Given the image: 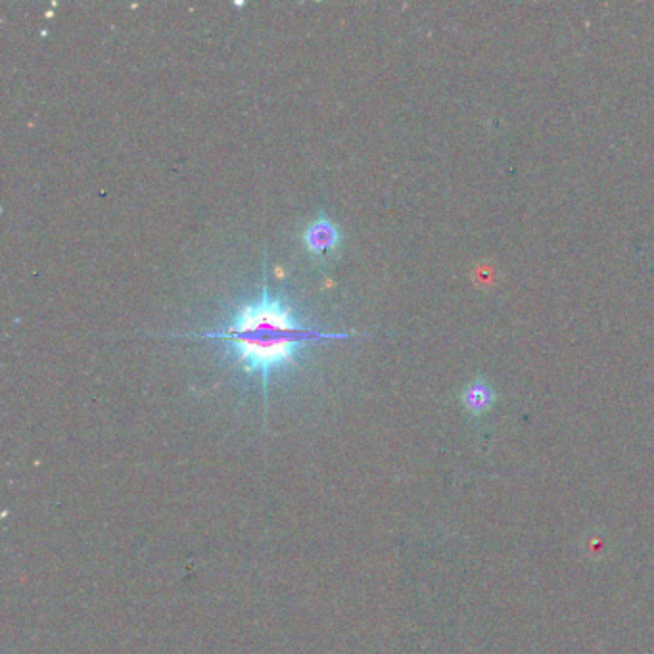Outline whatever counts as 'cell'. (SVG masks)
<instances>
[{"label":"cell","instance_id":"cell-1","mask_svg":"<svg viewBox=\"0 0 654 654\" xmlns=\"http://www.w3.org/2000/svg\"><path fill=\"white\" fill-rule=\"evenodd\" d=\"M196 336L202 340H221L231 344L238 367L250 376L261 378L265 398L271 373L294 365L302 344L350 338L346 332L334 334L304 327L296 319L290 305L271 296L267 279L256 302L242 305L234 313L231 327L223 332H206Z\"/></svg>","mask_w":654,"mask_h":654},{"label":"cell","instance_id":"cell-2","mask_svg":"<svg viewBox=\"0 0 654 654\" xmlns=\"http://www.w3.org/2000/svg\"><path fill=\"white\" fill-rule=\"evenodd\" d=\"M304 240L309 252L323 256L338 246L340 233H338L336 225L332 221H328L327 217H319L315 223H311L307 227Z\"/></svg>","mask_w":654,"mask_h":654},{"label":"cell","instance_id":"cell-3","mask_svg":"<svg viewBox=\"0 0 654 654\" xmlns=\"http://www.w3.org/2000/svg\"><path fill=\"white\" fill-rule=\"evenodd\" d=\"M463 403H465L468 413L480 417V415L488 413L495 403L493 388L484 380H476V382L468 384L467 390L463 394Z\"/></svg>","mask_w":654,"mask_h":654}]
</instances>
